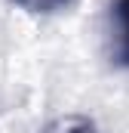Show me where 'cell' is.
Instances as JSON below:
<instances>
[{"label": "cell", "mask_w": 129, "mask_h": 133, "mask_svg": "<svg viewBox=\"0 0 129 133\" xmlns=\"http://www.w3.org/2000/svg\"><path fill=\"white\" fill-rule=\"evenodd\" d=\"M111 28H114V62L129 68V0H111Z\"/></svg>", "instance_id": "obj_1"}, {"label": "cell", "mask_w": 129, "mask_h": 133, "mask_svg": "<svg viewBox=\"0 0 129 133\" xmlns=\"http://www.w3.org/2000/svg\"><path fill=\"white\" fill-rule=\"evenodd\" d=\"M12 3L22 6V9H28V12H40V16H46V12H55V9L68 6L71 0H12Z\"/></svg>", "instance_id": "obj_2"}, {"label": "cell", "mask_w": 129, "mask_h": 133, "mask_svg": "<svg viewBox=\"0 0 129 133\" xmlns=\"http://www.w3.org/2000/svg\"><path fill=\"white\" fill-rule=\"evenodd\" d=\"M71 133H92V127H89V124H80L77 130H71Z\"/></svg>", "instance_id": "obj_3"}]
</instances>
